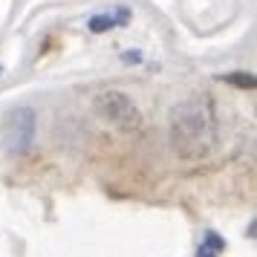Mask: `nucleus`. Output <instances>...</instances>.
<instances>
[{"label":"nucleus","mask_w":257,"mask_h":257,"mask_svg":"<svg viewBox=\"0 0 257 257\" xmlns=\"http://www.w3.org/2000/svg\"><path fill=\"white\" fill-rule=\"evenodd\" d=\"M130 21V12L127 9H116V12H101V15H93L90 18V32H107L113 26H121Z\"/></svg>","instance_id":"nucleus-4"},{"label":"nucleus","mask_w":257,"mask_h":257,"mask_svg":"<svg viewBox=\"0 0 257 257\" xmlns=\"http://www.w3.org/2000/svg\"><path fill=\"white\" fill-rule=\"evenodd\" d=\"M171 148L179 159L199 162L217 145V110L205 93H194L171 107L168 116Z\"/></svg>","instance_id":"nucleus-1"},{"label":"nucleus","mask_w":257,"mask_h":257,"mask_svg":"<svg viewBox=\"0 0 257 257\" xmlns=\"http://www.w3.org/2000/svg\"><path fill=\"white\" fill-rule=\"evenodd\" d=\"M35 130H38V116L32 107H12L6 110V116L0 121V142L3 151L9 156H24L29 153V148L35 145Z\"/></svg>","instance_id":"nucleus-3"},{"label":"nucleus","mask_w":257,"mask_h":257,"mask_svg":"<svg viewBox=\"0 0 257 257\" xmlns=\"http://www.w3.org/2000/svg\"><path fill=\"white\" fill-rule=\"evenodd\" d=\"M93 110L104 124L116 127L124 136H136L145 127V116H142L139 104L127 93H121V90H101V93H95Z\"/></svg>","instance_id":"nucleus-2"},{"label":"nucleus","mask_w":257,"mask_h":257,"mask_svg":"<svg viewBox=\"0 0 257 257\" xmlns=\"http://www.w3.org/2000/svg\"><path fill=\"white\" fill-rule=\"evenodd\" d=\"M225 81L234 84V87H254V75H243V72H234V75H225Z\"/></svg>","instance_id":"nucleus-6"},{"label":"nucleus","mask_w":257,"mask_h":257,"mask_svg":"<svg viewBox=\"0 0 257 257\" xmlns=\"http://www.w3.org/2000/svg\"><path fill=\"white\" fill-rule=\"evenodd\" d=\"M0 72H3V67H0Z\"/></svg>","instance_id":"nucleus-7"},{"label":"nucleus","mask_w":257,"mask_h":257,"mask_svg":"<svg viewBox=\"0 0 257 257\" xmlns=\"http://www.w3.org/2000/svg\"><path fill=\"white\" fill-rule=\"evenodd\" d=\"M225 248V243H222L217 234H205V240H202V245L197 248V257H217Z\"/></svg>","instance_id":"nucleus-5"}]
</instances>
